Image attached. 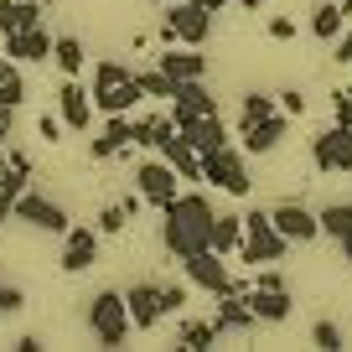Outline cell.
Instances as JSON below:
<instances>
[{
  "mask_svg": "<svg viewBox=\"0 0 352 352\" xmlns=\"http://www.w3.org/2000/svg\"><path fill=\"white\" fill-rule=\"evenodd\" d=\"M218 337H223L218 321H187V327H182V352H208Z\"/></svg>",
  "mask_w": 352,
  "mask_h": 352,
  "instance_id": "27",
  "label": "cell"
},
{
  "mask_svg": "<svg viewBox=\"0 0 352 352\" xmlns=\"http://www.w3.org/2000/svg\"><path fill=\"white\" fill-rule=\"evenodd\" d=\"M182 270H187V280H192L197 290H208V296H228V290H233V275H228V264H223L218 249L187 254V259H182Z\"/></svg>",
  "mask_w": 352,
  "mask_h": 352,
  "instance_id": "5",
  "label": "cell"
},
{
  "mask_svg": "<svg viewBox=\"0 0 352 352\" xmlns=\"http://www.w3.org/2000/svg\"><path fill=\"white\" fill-rule=\"evenodd\" d=\"M124 145H135V120H124V114H109V130H104L99 140L88 145V155H94V161H109V155H120Z\"/></svg>",
  "mask_w": 352,
  "mask_h": 352,
  "instance_id": "20",
  "label": "cell"
},
{
  "mask_svg": "<svg viewBox=\"0 0 352 352\" xmlns=\"http://www.w3.org/2000/svg\"><path fill=\"white\" fill-rule=\"evenodd\" d=\"M26 26H42V6L36 0H0V42Z\"/></svg>",
  "mask_w": 352,
  "mask_h": 352,
  "instance_id": "22",
  "label": "cell"
},
{
  "mask_svg": "<svg viewBox=\"0 0 352 352\" xmlns=\"http://www.w3.org/2000/svg\"><path fill=\"white\" fill-rule=\"evenodd\" d=\"M270 114H280V104L270 99V94H243V104H239V124H259V120H270Z\"/></svg>",
  "mask_w": 352,
  "mask_h": 352,
  "instance_id": "30",
  "label": "cell"
},
{
  "mask_svg": "<svg viewBox=\"0 0 352 352\" xmlns=\"http://www.w3.org/2000/svg\"><path fill=\"white\" fill-rule=\"evenodd\" d=\"M202 11H223V6H228V0H197Z\"/></svg>",
  "mask_w": 352,
  "mask_h": 352,
  "instance_id": "45",
  "label": "cell"
},
{
  "mask_svg": "<svg viewBox=\"0 0 352 352\" xmlns=\"http://www.w3.org/2000/svg\"><path fill=\"white\" fill-rule=\"evenodd\" d=\"M21 99H26V78H21V73L11 67V73L0 78V104H6V109H16Z\"/></svg>",
  "mask_w": 352,
  "mask_h": 352,
  "instance_id": "34",
  "label": "cell"
},
{
  "mask_svg": "<svg viewBox=\"0 0 352 352\" xmlns=\"http://www.w3.org/2000/svg\"><path fill=\"white\" fill-rule=\"evenodd\" d=\"M11 67H16V63H11V57H0V78H6V73H11Z\"/></svg>",
  "mask_w": 352,
  "mask_h": 352,
  "instance_id": "47",
  "label": "cell"
},
{
  "mask_svg": "<svg viewBox=\"0 0 352 352\" xmlns=\"http://www.w3.org/2000/svg\"><path fill=\"white\" fill-rule=\"evenodd\" d=\"M254 285H259V290H285V275H280V270H264Z\"/></svg>",
  "mask_w": 352,
  "mask_h": 352,
  "instance_id": "41",
  "label": "cell"
},
{
  "mask_svg": "<svg viewBox=\"0 0 352 352\" xmlns=\"http://www.w3.org/2000/svg\"><path fill=\"white\" fill-rule=\"evenodd\" d=\"M311 342H316L321 352H342V327L337 321H316V327H311Z\"/></svg>",
  "mask_w": 352,
  "mask_h": 352,
  "instance_id": "33",
  "label": "cell"
},
{
  "mask_svg": "<svg viewBox=\"0 0 352 352\" xmlns=\"http://www.w3.org/2000/svg\"><path fill=\"white\" fill-rule=\"evenodd\" d=\"M52 42L57 36H47V26H26V32H11L0 47H6L11 63H47V57H52Z\"/></svg>",
  "mask_w": 352,
  "mask_h": 352,
  "instance_id": "11",
  "label": "cell"
},
{
  "mask_svg": "<svg viewBox=\"0 0 352 352\" xmlns=\"http://www.w3.org/2000/svg\"><path fill=\"white\" fill-rule=\"evenodd\" d=\"M135 83H140L145 99H171L176 94V78H166L161 67H155V73H135Z\"/></svg>",
  "mask_w": 352,
  "mask_h": 352,
  "instance_id": "32",
  "label": "cell"
},
{
  "mask_svg": "<svg viewBox=\"0 0 352 352\" xmlns=\"http://www.w3.org/2000/svg\"><path fill=\"white\" fill-rule=\"evenodd\" d=\"M171 130H176V124L166 120V114H161V120H135V145H151V151H155Z\"/></svg>",
  "mask_w": 352,
  "mask_h": 352,
  "instance_id": "31",
  "label": "cell"
},
{
  "mask_svg": "<svg viewBox=\"0 0 352 352\" xmlns=\"http://www.w3.org/2000/svg\"><path fill=\"white\" fill-rule=\"evenodd\" d=\"M270 218H275V228L285 233L290 243H311L321 233V223H316V212L311 208H300V202H280L275 212H270Z\"/></svg>",
  "mask_w": 352,
  "mask_h": 352,
  "instance_id": "14",
  "label": "cell"
},
{
  "mask_svg": "<svg viewBox=\"0 0 352 352\" xmlns=\"http://www.w3.org/2000/svg\"><path fill=\"white\" fill-rule=\"evenodd\" d=\"M166 26H171L187 47H208V36H212V11H202L197 0H171V6H166Z\"/></svg>",
  "mask_w": 352,
  "mask_h": 352,
  "instance_id": "6",
  "label": "cell"
},
{
  "mask_svg": "<svg viewBox=\"0 0 352 352\" xmlns=\"http://www.w3.org/2000/svg\"><path fill=\"white\" fill-rule=\"evenodd\" d=\"M161 306H166V311L187 306V290H182V285H166V290H161Z\"/></svg>",
  "mask_w": 352,
  "mask_h": 352,
  "instance_id": "39",
  "label": "cell"
},
{
  "mask_svg": "<svg viewBox=\"0 0 352 352\" xmlns=\"http://www.w3.org/2000/svg\"><path fill=\"white\" fill-rule=\"evenodd\" d=\"M88 99L99 104L104 114H130L135 104L145 99V94H140V83H135V73H124V78H114V83H99L94 94H88Z\"/></svg>",
  "mask_w": 352,
  "mask_h": 352,
  "instance_id": "13",
  "label": "cell"
},
{
  "mask_svg": "<svg viewBox=\"0 0 352 352\" xmlns=\"http://www.w3.org/2000/svg\"><path fill=\"white\" fill-rule=\"evenodd\" d=\"M52 63L63 67L67 78H78L83 73V42H78V36H57L52 42Z\"/></svg>",
  "mask_w": 352,
  "mask_h": 352,
  "instance_id": "28",
  "label": "cell"
},
{
  "mask_svg": "<svg viewBox=\"0 0 352 352\" xmlns=\"http://www.w3.org/2000/svg\"><path fill=\"white\" fill-rule=\"evenodd\" d=\"M197 114H218V104H212V94L202 88V78L176 83V94H171V124H187V120H197Z\"/></svg>",
  "mask_w": 352,
  "mask_h": 352,
  "instance_id": "12",
  "label": "cell"
},
{
  "mask_svg": "<svg viewBox=\"0 0 352 352\" xmlns=\"http://www.w3.org/2000/svg\"><path fill=\"white\" fill-rule=\"evenodd\" d=\"M342 254H347V264H352V233H347V239H342Z\"/></svg>",
  "mask_w": 352,
  "mask_h": 352,
  "instance_id": "46",
  "label": "cell"
},
{
  "mask_svg": "<svg viewBox=\"0 0 352 352\" xmlns=\"http://www.w3.org/2000/svg\"><path fill=\"white\" fill-rule=\"evenodd\" d=\"M36 135H42V140H57V135H63V120H52V114H47V120L36 124Z\"/></svg>",
  "mask_w": 352,
  "mask_h": 352,
  "instance_id": "42",
  "label": "cell"
},
{
  "mask_svg": "<svg viewBox=\"0 0 352 352\" xmlns=\"http://www.w3.org/2000/svg\"><path fill=\"white\" fill-rule=\"evenodd\" d=\"M311 161L316 171H352V124H331L311 140Z\"/></svg>",
  "mask_w": 352,
  "mask_h": 352,
  "instance_id": "8",
  "label": "cell"
},
{
  "mask_svg": "<svg viewBox=\"0 0 352 352\" xmlns=\"http://www.w3.org/2000/svg\"><path fill=\"white\" fill-rule=\"evenodd\" d=\"M285 249H290V239L275 228V218L259 212V208H249V218H243V243H239L243 264H280Z\"/></svg>",
  "mask_w": 352,
  "mask_h": 352,
  "instance_id": "3",
  "label": "cell"
},
{
  "mask_svg": "<svg viewBox=\"0 0 352 352\" xmlns=\"http://www.w3.org/2000/svg\"><path fill=\"white\" fill-rule=\"evenodd\" d=\"M202 182H212V187H223L228 197H249V166H243V151H233L228 140L218 145V151H202Z\"/></svg>",
  "mask_w": 352,
  "mask_h": 352,
  "instance_id": "4",
  "label": "cell"
},
{
  "mask_svg": "<svg viewBox=\"0 0 352 352\" xmlns=\"http://www.w3.org/2000/svg\"><path fill=\"white\" fill-rule=\"evenodd\" d=\"M57 104H63V124H67V130H88L94 104H88V94H83V83H78V78H67V83H63Z\"/></svg>",
  "mask_w": 352,
  "mask_h": 352,
  "instance_id": "21",
  "label": "cell"
},
{
  "mask_svg": "<svg viewBox=\"0 0 352 352\" xmlns=\"http://www.w3.org/2000/svg\"><path fill=\"white\" fill-rule=\"evenodd\" d=\"M270 36H275V42H290V36H296V26H290V16H275V21H270Z\"/></svg>",
  "mask_w": 352,
  "mask_h": 352,
  "instance_id": "40",
  "label": "cell"
},
{
  "mask_svg": "<svg viewBox=\"0 0 352 352\" xmlns=\"http://www.w3.org/2000/svg\"><path fill=\"white\" fill-rule=\"evenodd\" d=\"M151 6H171V0H151Z\"/></svg>",
  "mask_w": 352,
  "mask_h": 352,
  "instance_id": "51",
  "label": "cell"
},
{
  "mask_svg": "<svg viewBox=\"0 0 352 352\" xmlns=\"http://www.w3.org/2000/svg\"><path fill=\"white\" fill-rule=\"evenodd\" d=\"M342 11H352V0H342Z\"/></svg>",
  "mask_w": 352,
  "mask_h": 352,
  "instance_id": "50",
  "label": "cell"
},
{
  "mask_svg": "<svg viewBox=\"0 0 352 352\" xmlns=\"http://www.w3.org/2000/svg\"><path fill=\"white\" fill-rule=\"evenodd\" d=\"M218 300H223V306H218V327L223 331H249L254 321H259L249 311V296H243V290H228V296H218Z\"/></svg>",
  "mask_w": 352,
  "mask_h": 352,
  "instance_id": "24",
  "label": "cell"
},
{
  "mask_svg": "<svg viewBox=\"0 0 352 352\" xmlns=\"http://www.w3.org/2000/svg\"><path fill=\"white\" fill-rule=\"evenodd\" d=\"M124 223H130V208H124V202H109V208L99 212V233H124Z\"/></svg>",
  "mask_w": 352,
  "mask_h": 352,
  "instance_id": "35",
  "label": "cell"
},
{
  "mask_svg": "<svg viewBox=\"0 0 352 352\" xmlns=\"http://www.w3.org/2000/svg\"><path fill=\"white\" fill-rule=\"evenodd\" d=\"M249 311L259 321H285L296 306H290V290H259V285H249Z\"/></svg>",
  "mask_w": 352,
  "mask_h": 352,
  "instance_id": "23",
  "label": "cell"
},
{
  "mask_svg": "<svg viewBox=\"0 0 352 352\" xmlns=\"http://www.w3.org/2000/svg\"><path fill=\"white\" fill-rule=\"evenodd\" d=\"M11 218L26 223V228H42V233H67V228H73V223H67V212L57 208L52 197H42V192H21Z\"/></svg>",
  "mask_w": 352,
  "mask_h": 352,
  "instance_id": "7",
  "label": "cell"
},
{
  "mask_svg": "<svg viewBox=\"0 0 352 352\" xmlns=\"http://www.w3.org/2000/svg\"><path fill=\"white\" fill-rule=\"evenodd\" d=\"M11 120H16V109H6V104H0V140L11 135Z\"/></svg>",
  "mask_w": 352,
  "mask_h": 352,
  "instance_id": "44",
  "label": "cell"
},
{
  "mask_svg": "<svg viewBox=\"0 0 352 352\" xmlns=\"http://www.w3.org/2000/svg\"><path fill=\"white\" fill-rule=\"evenodd\" d=\"M0 321H6V311H0Z\"/></svg>",
  "mask_w": 352,
  "mask_h": 352,
  "instance_id": "53",
  "label": "cell"
},
{
  "mask_svg": "<svg viewBox=\"0 0 352 352\" xmlns=\"http://www.w3.org/2000/svg\"><path fill=\"white\" fill-rule=\"evenodd\" d=\"M124 311H130L135 331H151L155 321L166 316V306H161V285H135V290H124Z\"/></svg>",
  "mask_w": 352,
  "mask_h": 352,
  "instance_id": "16",
  "label": "cell"
},
{
  "mask_svg": "<svg viewBox=\"0 0 352 352\" xmlns=\"http://www.w3.org/2000/svg\"><path fill=\"white\" fill-rule=\"evenodd\" d=\"M331 109H337V124H352V94H331Z\"/></svg>",
  "mask_w": 352,
  "mask_h": 352,
  "instance_id": "38",
  "label": "cell"
},
{
  "mask_svg": "<svg viewBox=\"0 0 352 352\" xmlns=\"http://www.w3.org/2000/svg\"><path fill=\"white\" fill-rule=\"evenodd\" d=\"M26 306V296H21V285H0V311L6 316H16V311Z\"/></svg>",
  "mask_w": 352,
  "mask_h": 352,
  "instance_id": "37",
  "label": "cell"
},
{
  "mask_svg": "<svg viewBox=\"0 0 352 352\" xmlns=\"http://www.w3.org/2000/svg\"><path fill=\"white\" fill-rule=\"evenodd\" d=\"M285 124H290V114H270V120H259V124H243V151L270 155L280 140H285Z\"/></svg>",
  "mask_w": 352,
  "mask_h": 352,
  "instance_id": "18",
  "label": "cell"
},
{
  "mask_svg": "<svg viewBox=\"0 0 352 352\" xmlns=\"http://www.w3.org/2000/svg\"><path fill=\"white\" fill-rule=\"evenodd\" d=\"M342 16H347V11H342V0H321V6H316V21H311V32H316L321 42H331V36L342 32Z\"/></svg>",
  "mask_w": 352,
  "mask_h": 352,
  "instance_id": "29",
  "label": "cell"
},
{
  "mask_svg": "<svg viewBox=\"0 0 352 352\" xmlns=\"http://www.w3.org/2000/svg\"><path fill=\"white\" fill-rule=\"evenodd\" d=\"M316 223H321V233H327V239L342 243V239L352 233V202H331V208H321Z\"/></svg>",
  "mask_w": 352,
  "mask_h": 352,
  "instance_id": "26",
  "label": "cell"
},
{
  "mask_svg": "<svg viewBox=\"0 0 352 352\" xmlns=\"http://www.w3.org/2000/svg\"><path fill=\"white\" fill-rule=\"evenodd\" d=\"M275 104H280V114H290V120H296V114H306V94H300V88H285Z\"/></svg>",
  "mask_w": 352,
  "mask_h": 352,
  "instance_id": "36",
  "label": "cell"
},
{
  "mask_svg": "<svg viewBox=\"0 0 352 352\" xmlns=\"http://www.w3.org/2000/svg\"><path fill=\"white\" fill-rule=\"evenodd\" d=\"M155 67H161L166 78H176V83H192V78L208 73V57H202V47H161V57H155Z\"/></svg>",
  "mask_w": 352,
  "mask_h": 352,
  "instance_id": "10",
  "label": "cell"
},
{
  "mask_svg": "<svg viewBox=\"0 0 352 352\" xmlns=\"http://www.w3.org/2000/svg\"><path fill=\"white\" fill-rule=\"evenodd\" d=\"M166 223H161V243L176 254V259H187V254L208 249L212 243V202L202 197V192H176L171 202H166Z\"/></svg>",
  "mask_w": 352,
  "mask_h": 352,
  "instance_id": "1",
  "label": "cell"
},
{
  "mask_svg": "<svg viewBox=\"0 0 352 352\" xmlns=\"http://www.w3.org/2000/svg\"><path fill=\"white\" fill-rule=\"evenodd\" d=\"M337 63H352V32H347V36L337 42Z\"/></svg>",
  "mask_w": 352,
  "mask_h": 352,
  "instance_id": "43",
  "label": "cell"
},
{
  "mask_svg": "<svg viewBox=\"0 0 352 352\" xmlns=\"http://www.w3.org/2000/svg\"><path fill=\"white\" fill-rule=\"evenodd\" d=\"M239 6H249V11H259V6H264V0H239Z\"/></svg>",
  "mask_w": 352,
  "mask_h": 352,
  "instance_id": "48",
  "label": "cell"
},
{
  "mask_svg": "<svg viewBox=\"0 0 352 352\" xmlns=\"http://www.w3.org/2000/svg\"><path fill=\"white\" fill-rule=\"evenodd\" d=\"M176 182H182V176H176L166 161H145L140 171H135V187H140V202H151V208H166V202H171L176 192H182Z\"/></svg>",
  "mask_w": 352,
  "mask_h": 352,
  "instance_id": "9",
  "label": "cell"
},
{
  "mask_svg": "<svg viewBox=\"0 0 352 352\" xmlns=\"http://www.w3.org/2000/svg\"><path fill=\"white\" fill-rule=\"evenodd\" d=\"M176 135L192 145V151H218L223 140H228V124H223V114H197V120H187V124H176Z\"/></svg>",
  "mask_w": 352,
  "mask_h": 352,
  "instance_id": "15",
  "label": "cell"
},
{
  "mask_svg": "<svg viewBox=\"0 0 352 352\" xmlns=\"http://www.w3.org/2000/svg\"><path fill=\"white\" fill-rule=\"evenodd\" d=\"M88 331H94L99 347H124V342H130L135 321H130V311H124L120 290H99V296L88 300Z\"/></svg>",
  "mask_w": 352,
  "mask_h": 352,
  "instance_id": "2",
  "label": "cell"
},
{
  "mask_svg": "<svg viewBox=\"0 0 352 352\" xmlns=\"http://www.w3.org/2000/svg\"><path fill=\"white\" fill-rule=\"evenodd\" d=\"M239 243H243V218H233V212H218V218H212V243H208V249L233 254Z\"/></svg>",
  "mask_w": 352,
  "mask_h": 352,
  "instance_id": "25",
  "label": "cell"
},
{
  "mask_svg": "<svg viewBox=\"0 0 352 352\" xmlns=\"http://www.w3.org/2000/svg\"><path fill=\"white\" fill-rule=\"evenodd\" d=\"M0 166H6V140H0Z\"/></svg>",
  "mask_w": 352,
  "mask_h": 352,
  "instance_id": "49",
  "label": "cell"
},
{
  "mask_svg": "<svg viewBox=\"0 0 352 352\" xmlns=\"http://www.w3.org/2000/svg\"><path fill=\"white\" fill-rule=\"evenodd\" d=\"M155 151H161V161H166V166H171V171H176V176H182V182H202V155H197V151H192V145H187V140H182V135H176V130H171V135H166V140H161V145H155Z\"/></svg>",
  "mask_w": 352,
  "mask_h": 352,
  "instance_id": "17",
  "label": "cell"
},
{
  "mask_svg": "<svg viewBox=\"0 0 352 352\" xmlns=\"http://www.w3.org/2000/svg\"><path fill=\"white\" fill-rule=\"evenodd\" d=\"M36 6H47V0H36Z\"/></svg>",
  "mask_w": 352,
  "mask_h": 352,
  "instance_id": "52",
  "label": "cell"
},
{
  "mask_svg": "<svg viewBox=\"0 0 352 352\" xmlns=\"http://www.w3.org/2000/svg\"><path fill=\"white\" fill-rule=\"evenodd\" d=\"M99 254V233L94 228H67V249H63V270L67 275H83Z\"/></svg>",
  "mask_w": 352,
  "mask_h": 352,
  "instance_id": "19",
  "label": "cell"
}]
</instances>
